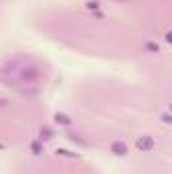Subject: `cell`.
I'll return each mask as SVG.
<instances>
[{"mask_svg":"<svg viewBox=\"0 0 172 174\" xmlns=\"http://www.w3.org/2000/svg\"><path fill=\"white\" fill-rule=\"evenodd\" d=\"M112 150L116 154H126V144H121V142H113V144H112Z\"/></svg>","mask_w":172,"mask_h":174,"instance_id":"cell-2","label":"cell"},{"mask_svg":"<svg viewBox=\"0 0 172 174\" xmlns=\"http://www.w3.org/2000/svg\"><path fill=\"white\" fill-rule=\"evenodd\" d=\"M138 148H140V150H152V148H154V140H152L150 136L140 138V140H138Z\"/></svg>","mask_w":172,"mask_h":174,"instance_id":"cell-1","label":"cell"},{"mask_svg":"<svg viewBox=\"0 0 172 174\" xmlns=\"http://www.w3.org/2000/svg\"><path fill=\"white\" fill-rule=\"evenodd\" d=\"M57 122H61V123H71V119H69L67 115H59V114H57Z\"/></svg>","mask_w":172,"mask_h":174,"instance_id":"cell-3","label":"cell"}]
</instances>
